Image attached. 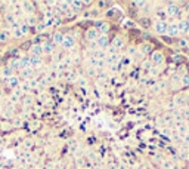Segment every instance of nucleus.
<instances>
[{
    "label": "nucleus",
    "instance_id": "2",
    "mask_svg": "<svg viewBox=\"0 0 189 169\" xmlns=\"http://www.w3.org/2000/svg\"><path fill=\"white\" fill-rule=\"evenodd\" d=\"M167 34H168V37L171 39V37H176L177 34H179V31H177V25L176 24H170V25H167V31H165Z\"/></svg>",
    "mask_w": 189,
    "mask_h": 169
},
{
    "label": "nucleus",
    "instance_id": "8",
    "mask_svg": "<svg viewBox=\"0 0 189 169\" xmlns=\"http://www.w3.org/2000/svg\"><path fill=\"white\" fill-rule=\"evenodd\" d=\"M62 40H64V36L61 33H55L52 36V43L53 44H62Z\"/></svg>",
    "mask_w": 189,
    "mask_h": 169
},
{
    "label": "nucleus",
    "instance_id": "22",
    "mask_svg": "<svg viewBox=\"0 0 189 169\" xmlns=\"http://www.w3.org/2000/svg\"><path fill=\"white\" fill-rule=\"evenodd\" d=\"M177 43H179V46H180V47H186V46H188V42H186L185 39H180Z\"/></svg>",
    "mask_w": 189,
    "mask_h": 169
},
{
    "label": "nucleus",
    "instance_id": "9",
    "mask_svg": "<svg viewBox=\"0 0 189 169\" xmlns=\"http://www.w3.org/2000/svg\"><path fill=\"white\" fill-rule=\"evenodd\" d=\"M96 36H98V30H96V28H90V30H87V33H86V37H87L89 40L96 39Z\"/></svg>",
    "mask_w": 189,
    "mask_h": 169
},
{
    "label": "nucleus",
    "instance_id": "6",
    "mask_svg": "<svg viewBox=\"0 0 189 169\" xmlns=\"http://www.w3.org/2000/svg\"><path fill=\"white\" fill-rule=\"evenodd\" d=\"M165 12L168 13V15H171V16H174L176 13H179V7L174 4V3H168V6L165 7Z\"/></svg>",
    "mask_w": 189,
    "mask_h": 169
},
{
    "label": "nucleus",
    "instance_id": "27",
    "mask_svg": "<svg viewBox=\"0 0 189 169\" xmlns=\"http://www.w3.org/2000/svg\"><path fill=\"white\" fill-rule=\"evenodd\" d=\"M163 40H164V42H171V39L167 37V36H163Z\"/></svg>",
    "mask_w": 189,
    "mask_h": 169
},
{
    "label": "nucleus",
    "instance_id": "21",
    "mask_svg": "<svg viewBox=\"0 0 189 169\" xmlns=\"http://www.w3.org/2000/svg\"><path fill=\"white\" fill-rule=\"evenodd\" d=\"M28 30H30V27H28V25H22V27H21V34H27V33H28Z\"/></svg>",
    "mask_w": 189,
    "mask_h": 169
},
{
    "label": "nucleus",
    "instance_id": "15",
    "mask_svg": "<svg viewBox=\"0 0 189 169\" xmlns=\"http://www.w3.org/2000/svg\"><path fill=\"white\" fill-rule=\"evenodd\" d=\"M99 27H101V31L104 33V36H105V34H107V33L110 31V25H108L107 22H102V24H101Z\"/></svg>",
    "mask_w": 189,
    "mask_h": 169
},
{
    "label": "nucleus",
    "instance_id": "5",
    "mask_svg": "<svg viewBox=\"0 0 189 169\" xmlns=\"http://www.w3.org/2000/svg\"><path fill=\"white\" fill-rule=\"evenodd\" d=\"M41 53H43V46H41V44H34V46L31 47V56L40 58Z\"/></svg>",
    "mask_w": 189,
    "mask_h": 169
},
{
    "label": "nucleus",
    "instance_id": "23",
    "mask_svg": "<svg viewBox=\"0 0 189 169\" xmlns=\"http://www.w3.org/2000/svg\"><path fill=\"white\" fill-rule=\"evenodd\" d=\"M133 4H135V6H145V4H146V1H135Z\"/></svg>",
    "mask_w": 189,
    "mask_h": 169
},
{
    "label": "nucleus",
    "instance_id": "25",
    "mask_svg": "<svg viewBox=\"0 0 189 169\" xmlns=\"http://www.w3.org/2000/svg\"><path fill=\"white\" fill-rule=\"evenodd\" d=\"M13 36H15V37H19V36H21V30H19V28H18V30H15Z\"/></svg>",
    "mask_w": 189,
    "mask_h": 169
},
{
    "label": "nucleus",
    "instance_id": "17",
    "mask_svg": "<svg viewBox=\"0 0 189 169\" xmlns=\"http://www.w3.org/2000/svg\"><path fill=\"white\" fill-rule=\"evenodd\" d=\"M142 50H143V53H151V52H152L151 43H145V44H143V47H142Z\"/></svg>",
    "mask_w": 189,
    "mask_h": 169
},
{
    "label": "nucleus",
    "instance_id": "29",
    "mask_svg": "<svg viewBox=\"0 0 189 169\" xmlns=\"http://www.w3.org/2000/svg\"><path fill=\"white\" fill-rule=\"evenodd\" d=\"M0 98H1V90H0Z\"/></svg>",
    "mask_w": 189,
    "mask_h": 169
},
{
    "label": "nucleus",
    "instance_id": "26",
    "mask_svg": "<svg viewBox=\"0 0 189 169\" xmlns=\"http://www.w3.org/2000/svg\"><path fill=\"white\" fill-rule=\"evenodd\" d=\"M135 52H136V49H135L133 46H132V47H129V55H133Z\"/></svg>",
    "mask_w": 189,
    "mask_h": 169
},
{
    "label": "nucleus",
    "instance_id": "7",
    "mask_svg": "<svg viewBox=\"0 0 189 169\" xmlns=\"http://www.w3.org/2000/svg\"><path fill=\"white\" fill-rule=\"evenodd\" d=\"M152 61L155 64H161L164 61V55L161 52H152Z\"/></svg>",
    "mask_w": 189,
    "mask_h": 169
},
{
    "label": "nucleus",
    "instance_id": "11",
    "mask_svg": "<svg viewBox=\"0 0 189 169\" xmlns=\"http://www.w3.org/2000/svg\"><path fill=\"white\" fill-rule=\"evenodd\" d=\"M108 43H110V39H108L107 36H101V37L98 39V44H99L101 47H107Z\"/></svg>",
    "mask_w": 189,
    "mask_h": 169
},
{
    "label": "nucleus",
    "instance_id": "19",
    "mask_svg": "<svg viewBox=\"0 0 189 169\" xmlns=\"http://www.w3.org/2000/svg\"><path fill=\"white\" fill-rule=\"evenodd\" d=\"M7 39V33L3 30V31H0V42H4Z\"/></svg>",
    "mask_w": 189,
    "mask_h": 169
},
{
    "label": "nucleus",
    "instance_id": "10",
    "mask_svg": "<svg viewBox=\"0 0 189 169\" xmlns=\"http://www.w3.org/2000/svg\"><path fill=\"white\" fill-rule=\"evenodd\" d=\"M19 65H21V68H24V70L30 68V67H31V64H30V56H28V58H22V59H19Z\"/></svg>",
    "mask_w": 189,
    "mask_h": 169
},
{
    "label": "nucleus",
    "instance_id": "1",
    "mask_svg": "<svg viewBox=\"0 0 189 169\" xmlns=\"http://www.w3.org/2000/svg\"><path fill=\"white\" fill-rule=\"evenodd\" d=\"M177 31L179 33H189V21L188 19H182L177 24Z\"/></svg>",
    "mask_w": 189,
    "mask_h": 169
},
{
    "label": "nucleus",
    "instance_id": "18",
    "mask_svg": "<svg viewBox=\"0 0 189 169\" xmlns=\"http://www.w3.org/2000/svg\"><path fill=\"white\" fill-rule=\"evenodd\" d=\"M3 74L7 76V77H10V74H12V68H10V67H4V68H3Z\"/></svg>",
    "mask_w": 189,
    "mask_h": 169
},
{
    "label": "nucleus",
    "instance_id": "3",
    "mask_svg": "<svg viewBox=\"0 0 189 169\" xmlns=\"http://www.w3.org/2000/svg\"><path fill=\"white\" fill-rule=\"evenodd\" d=\"M155 31H157L158 34H164V33L167 31V24H165L164 21H158V22L155 24Z\"/></svg>",
    "mask_w": 189,
    "mask_h": 169
},
{
    "label": "nucleus",
    "instance_id": "30",
    "mask_svg": "<svg viewBox=\"0 0 189 169\" xmlns=\"http://www.w3.org/2000/svg\"><path fill=\"white\" fill-rule=\"evenodd\" d=\"M188 169H189V163H188Z\"/></svg>",
    "mask_w": 189,
    "mask_h": 169
},
{
    "label": "nucleus",
    "instance_id": "20",
    "mask_svg": "<svg viewBox=\"0 0 189 169\" xmlns=\"http://www.w3.org/2000/svg\"><path fill=\"white\" fill-rule=\"evenodd\" d=\"M182 84H183V86H189V74H186V76L182 79Z\"/></svg>",
    "mask_w": 189,
    "mask_h": 169
},
{
    "label": "nucleus",
    "instance_id": "13",
    "mask_svg": "<svg viewBox=\"0 0 189 169\" xmlns=\"http://www.w3.org/2000/svg\"><path fill=\"white\" fill-rule=\"evenodd\" d=\"M7 82H9V84H10L12 87H16V86L19 84V80H18V77H15V76H10V77H7Z\"/></svg>",
    "mask_w": 189,
    "mask_h": 169
},
{
    "label": "nucleus",
    "instance_id": "4",
    "mask_svg": "<svg viewBox=\"0 0 189 169\" xmlns=\"http://www.w3.org/2000/svg\"><path fill=\"white\" fill-rule=\"evenodd\" d=\"M62 46L65 49H71L74 46V39L71 36H64V40H62Z\"/></svg>",
    "mask_w": 189,
    "mask_h": 169
},
{
    "label": "nucleus",
    "instance_id": "12",
    "mask_svg": "<svg viewBox=\"0 0 189 169\" xmlns=\"http://www.w3.org/2000/svg\"><path fill=\"white\" fill-rule=\"evenodd\" d=\"M53 49H55V44L52 42H46L43 44V52H47V53H50V52H53Z\"/></svg>",
    "mask_w": 189,
    "mask_h": 169
},
{
    "label": "nucleus",
    "instance_id": "14",
    "mask_svg": "<svg viewBox=\"0 0 189 169\" xmlns=\"http://www.w3.org/2000/svg\"><path fill=\"white\" fill-rule=\"evenodd\" d=\"M114 49H115V47H117V49H120V47H123V40H121V39H120V37H115V39H114Z\"/></svg>",
    "mask_w": 189,
    "mask_h": 169
},
{
    "label": "nucleus",
    "instance_id": "16",
    "mask_svg": "<svg viewBox=\"0 0 189 169\" xmlns=\"http://www.w3.org/2000/svg\"><path fill=\"white\" fill-rule=\"evenodd\" d=\"M10 68H12V70L21 68V65H19V59H12V61H10Z\"/></svg>",
    "mask_w": 189,
    "mask_h": 169
},
{
    "label": "nucleus",
    "instance_id": "24",
    "mask_svg": "<svg viewBox=\"0 0 189 169\" xmlns=\"http://www.w3.org/2000/svg\"><path fill=\"white\" fill-rule=\"evenodd\" d=\"M140 22H142L145 27H146V25H149V21H146V18H142V19H140Z\"/></svg>",
    "mask_w": 189,
    "mask_h": 169
},
{
    "label": "nucleus",
    "instance_id": "28",
    "mask_svg": "<svg viewBox=\"0 0 189 169\" xmlns=\"http://www.w3.org/2000/svg\"><path fill=\"white\" fill-rule=\"evenodd\" d=\"M34 22H36V19H34V18H30V21H28V24H31V25H33Z\"/></svg>",
    "mask_w": 189,
    "mask_h": 169
}]
</instances>
